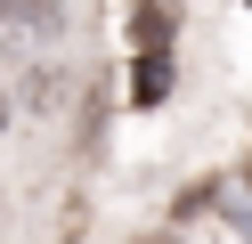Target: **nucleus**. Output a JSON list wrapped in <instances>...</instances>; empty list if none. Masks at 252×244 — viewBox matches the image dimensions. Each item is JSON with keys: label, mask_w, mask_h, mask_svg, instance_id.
Listing matches in <instances>:
<instances>
[{"label": "nucleus", "mask_w": 252, "mask_h": 244, "mask_svg": "<svg viewBox=\"0 0 252 244\" xmlns=\"http://www.w3.org/2000/svg\"><path fill=\"white\" fill-rule=\"evenodd\" d=\"M65 33V0H0V57H41Z\"/></svg>", "instance_id": "f257e3e1"}, {"label": "nucleus", "mask_w": 252, "mask_h": 244, "mask_svg": "<svg viewBox=\"0 0 252 244\" xmlns=\"http://www.w3.org/2000/svg\"><path fill=\"white\" fill-rule=\"evenodd\" d=\"M163 90H171V57H163V49H138V73H130V98H138V106H155Z\"/></svg>", "instance_id": "f03ea898"}, {"label": "nucleus", "mask_w": 252, "mask_h": 244, "mask_svg": "<svg viewBox=\"0 0 252 244\" xmlns=\"http://www.w3.org/2000/svg\"><path fill=\"white\" fill-rule=\"evenodd\" d=\"M163 41H171V16L147 0V8H138V49H163Z\"/></svg>", "instance_id": "7ed1b4c3"}, {"label": "nucleus", "mask_w": 252, "mask_h": 244, "mask_svg": "<svg viewBox=\"0 0 252 244\" xmlns=\"http://www.w3.org/2000/svg\"><path fill=\"white\" fill-rule=\"evenodd\" d=\"M0 122H8V90H0Z\"/></svg>", "instance_id": "20e7f679"}]
</instances>
